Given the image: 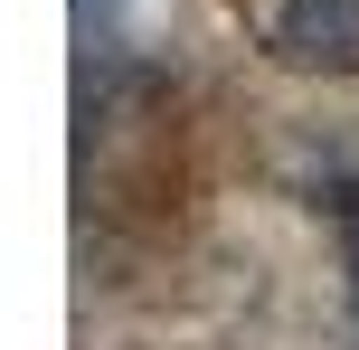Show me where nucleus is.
<instances>
[{"label":"nucleus","instance_id":"1","mask_svg":"<svg viewBox=\"0 0 359 350\" xmlns=\"http://www.w3.org/2000/svg\"><path fill=\"white\" fill-rule=\"evenodd\" d=\"M265 48L284 57V67L350 76L359 67V0H274L265 10Z\"/></svg>","mask_w":359,"mask_h":350}]
</instances>
